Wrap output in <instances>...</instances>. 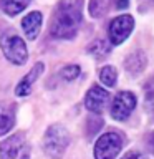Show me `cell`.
<instances>
[{
	"label": "cell",
	"mask_w": 154,
	"mask_h": 159,
	"mask_svg": "<svg viewBox=\"0 0 154 159\" xmlns=\"http://www.w3.org/2000/svg\"><path fill=\"white\" fill-rule=\"evenodd\" d=\"M42 22H43V17L40 12H30L27 17H23L22 28L28 40H35L38 37L40 28H42Z\"/></svg>",
	"instance_id": "11"
},
{
	"label": "cell",
	"mask_w": 154,
	"mask_h": 159,
	"mask_svg": "<svg viewBox=\"0 0 154 159\" xmlns=\"http://www.w3.org/2000/svg\"><path fill=\"white\" fill-rule=\"evenodd\" d=\"M136 96L131 91H121L114 96L111 103V116L118 121H124L136 108Z\"/></svg>",
	"instance_id": "7"
},
{
	"label": "cell",
	"mask_w": 154,
	"mask_h": 159,
	"mask_svg": "<svg viewBox=\"0 0 154 159\" xmlns=\"http://www.w3.org/2000/svg\"><path fill=\"white\" fill-rule=\"evenodd\" d=\"M13 123H15L13 106L8 103H0V136L8 133L13 128Z\"/></svg>",
	"instance_id": "12"
},
{
	"label": "cell",
	"mask_w": 154,
	"mask_h": 159,
	"mask_svg": "<svg viewBox=\"0 0 154 159\" xmlns=\"http://www.w3.org/2000/svg\"><path fill=\"white\" fill-rule=\"evenodd\" d=\"M30 2H32V0H2V8L7 15L13 17V15L23 12V10L28 7Z\"/></svg>",
	"instance_id": "13"
},
{
	"label": "cell",
	"mask_w": 154,
	"mask_h": 159,
	"mask_svg": "<svg viewBox=\"0 0 154 159\" xmlns=\"http://www.w3.org/2000/svg\"><path fill=\"white\" fill-rule=\"evenodd\" d=\"M30 146L22 134L8 136L0 144V159H28Z\"/></svg>",
	"instance_id": "5"
},
{
	"label": "cell",
	"mask_w": 154,
	"mask_h": 159,
	"mask_svg": "<svg viewBox=\"0 0 154 159\" xmlns=\"http://www.w3.org/2000/svg\"><path fill=\"white\" fill-rule=\"evenodd\" d=\"M123 159H144V156L141 152H128Z\"/></svg>",
	"instance_id": "19"
},
{
	"label": "cell",
	"mask_w": 154,
	"mask_h": 159,
	"mask_svg": "<svg viewBox=\"0 0 154 159\" xmlns=\"http://www.w3.org/2000/svg\"><path fill=\"white\" fill-rule=\"evenodd\" d=\"M2 52L5 58L13 65H23L28 60L27 45L18 35H5L2 38Z\"/></svg>",
	"instance_id": "3"
},
{
	"label": "cell",
	"mask_w": 154,
	"mask_h": 159,
	"mask_svg": "<svg viewBox=\"0 0 154 159\" xmlns=\"http://www.w3.org/2000/svg\"><path fill=\"white\" fill-rule=\"evenodd\" d=\"M88 53H91L98 60L106 58V55L109 53V43L104 42V40H96V42H93L88 47Z\"/></svg>",
	"instance_id": "14"
},
{
	"label": "cell",
	"mask_w": 154,
	"mask_h": 159,
	"mask_svg": "<svg viewBox=\"0 0 154 159\" xmlns=\"http://www.w3.org/2000/svg\"><path fill=\"white\" fill-rule=\"evenodd\" d=\"M45 70V65L42 61H38V63H35L32 70L25 75V76L20 80V83L17 84V88H15V93H17V96L20 98H23V96H28L30 91H32V86H33V83L38 80V76L42 75V71Z\"/></svg>",
	"instance_id": "9"
},
{
	"label": "cell",
	"mask_w": 154,
	"mask_h": 159,
	"mask_svg": "<svg viewBox=\"0 0 154 159\" xmlns=\"http://www.w3.org/2000/svg\"><path fill=\"white\" fill-rule=\"evenodd\" d=\"M121 146L123 139L118 133H104L94 144V159H114L121 151Z\"/></svg>",
	"instance_id": "4"
},
{
	"label": "cell",
	"mask_w": 154,
	"mask_h": 159,
	"mask_svg": "<svg viewBox=\"0 0 154 159\" xmlns=\"http://www.w3.org/2000/svg\"><path fill=\"white\" fill-rule=\"evenodd\" d=\"M134 28V18L131 15H119L109 23L108 38L111 45H121Z\"/></svg>",
	"instance_id": "6"
},
{
	"label": "cell",
	"mask_w": 154,
	"mask_h": 159,
	"mask_svg": "<svg viewBox=\"0 0 154 159\" xmlns=\"http://www.w3.org/2000/svg\"><path fill=\"white\" fill-rule=\"evenodd\" d=\"M79 73H81V70H79L78 65H68V66H65L61 70V76L66 80V81H71V80L78 78Z\"/></svg>",
	"instance_id": "17"
},
{
	"label": "cell",
	"mask_w": 154,
	"mask_h": 159,
	"mask_svg": "<svg viewBox=\"0 0 154 159\" xmlns=\"http://www.w3.org/2000/svg\"><path fill=\"white\" fill-rule=\"evenodd\" d=\"M99 80H101V83H104L106 86H114L116 84V80H118V71L114 66H104L101 68V71H99Z\"/></svg>",
	"instance_id": "16"
},
{
	"label": "cell",
	"mask_w": 154,
	"mask_h": 159,
	"mask_svg": "<svg viewBox=\"0 0 154 159\" xmlns=\"http://www.w3.org/2000/svg\"><path fill=\"white\" fill-rule=\"evenodd\" d=\"M81 20V0H61L53 12L50 22V33L52 37L61 40L73 38L79 30Z\"/></svg>",
	"instance_id": "1"
},
{
	"label": "cell",
	"mask_w": 154,
	"mask_h": 159,
	"mask_svg": "<svg viewBox=\"0 0 154 159\" xmlns=\"http://www.w3.org/2000/svg\"><path fill=\"white\" fill-rule=\"evenodd\" d=\"M129 5V0H116V8H126Z\"/></svg>",
	"instance_id": "20"
},
{
	"label": "cell",
	"mask_w": 154,
	"mask_h": 159,
	"mask_svg": "<svg viewBox=\"0 0 154 159\" xmlns=\"http://www.w3.org/2000/svg\"><path fill=\"white\" fill-rule=\"evenodd\" d=\"M108 99H109V93L104 88L94 84V86L88 89L86 96H84V106L91 113H99L108 104Z\"/></svg>",
	"instance_id": "8"
},
{
	"label": "cell",
	"mask_w": 154,
	"mask_h": 159,
	"mask_svg": "<svg viewBox=\"0 0 154 159\" xmlns=\"http://www.w3.org/2000/svg\"><path fill=\"white\" fill-rule=\"evenodd\" d=\"M146 65H147L146 53L141 52V50H136V52H133L131 55H128L126 61H124L126 71L131 75V76H139V75L144 71Z\"/></svg>",
	"instance_id": "10"
},
{
	"label": "cell",
	"mask_w": 154,
	"mask_h": 159,
	"mask_svg": "<svg viewBox=\"0 0 154 159\" xmlns=\"http://www.w3.org/2000/svg\"><path fill=\"white\" fill-rule=\"evenodd\" d=\"M70 144V134L66 128L61 124H52L43 138V148L45 152L48 154L52 159H60L65 154Z\"/></svg>",
	"instance_id": "2"
},
{
	"label": "cell",
	"mask_w": 154,
	"mask_h": 159,
	"mask_svg": "<svg viewBox=\"0 0 154 159\" xmlns=\"http://www.w3.org/2000/svg\"><path fill=\"white\" fill-rule=\"evenodd\" d=\"M109 2H111V0H91V2H89V15L94 18L104 15L109 8Z\"/></svg>",
	"instance_id": "15"
},
{
	"label": "cell",
	"mask_w": 154,
	"mask_h": 159,
	"mask_svg": "<svg viewBox=\"0 0 154 159\" xmlns=\"http://www.w3.org/2000/svg\"><path fill=\"white\" fill-rule=\"evenodd\" d=\"M88 126H91V129H89V134H94L99 128L103 126L101 118H89V119H88Z\"/></svg>",
	"instance_id": "18"
}]
</instances>
